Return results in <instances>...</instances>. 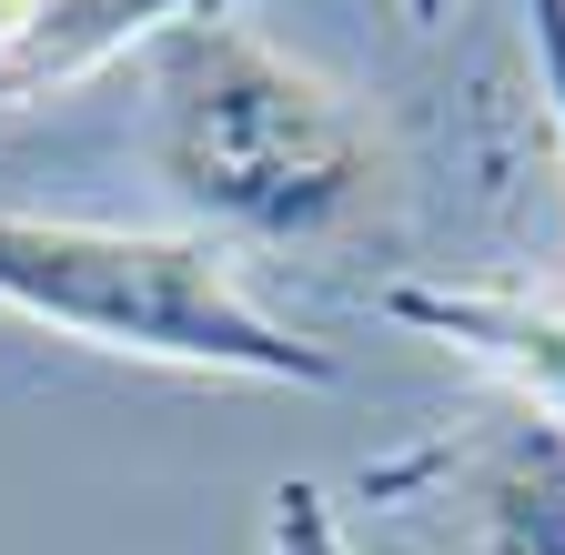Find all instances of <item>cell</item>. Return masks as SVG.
Returning <instances> with one entry per match:
<instances>
[{"label":"cell","instance_id":"obj_5","mask_svg":"<svg viewBox=\"0 0 565 555\" xmlns=\"http://www.w3.org/2000/svg\"><path fill=\"white\" fill-rule=\"evenodd\" d=\"M273 555H353V535H343L323 484H282L273 495Z\"/></svg>","mask_w":565,"mask_h":555},{"label":"cell","instance_id":"obj_4","mask_svg":"<svg viewBox=\"0 0 565 555\" xmlns=\"http://www.w3.org/2000/svg\"><path fill=\"white\" fill-rule=\"evenodd\" d=\"M475 555H565V425H515L475 455Z\"/></svg>","mask_w":565,"mask_h":555},{"label":"cell","instance_id":"obj_7","mask_svg":"<svg viewBox=\"0 0 565 555\" xmlns=\"http://www.w3.org/2000/svg\"><path fill=\"white\" fill-rule=\"evenodd\" d=\"M404 11H414V21H445V0H404Z\"/></svg>","mask_w":565,"mask_h":555},{"label":"cell","instance_id":"obj_1","mask_svg":"<svg viewBox=\"0 0 565 555\" xmlns=\"http://www.w3.org/2000/svg\"><path fill=\"white\" fill-rule=\"evenodd\" d=\"M162 72V172L223 223L313 233L374 182V142L333 82L253 41L233 11H192L152 31Z\"/></svg>","mask_w":565,"mask_h":555},{"label":"cell","instance_id":"obj_3","mask_svg":"<svg viewBox=\"0 0 565 555\" xmlns=\"http://www.w3.org/2000/svg\"><path fill=\"white\" fill-rule=\"evenodd\" d=\"M384 313L445 333L455 354L494 364L545 425H565V303H535V293H484V284H394Z\"/></svg>","mask_w":565,"mask_h":555},{"label":"cell","instance_id":"obj_2","mask_svg":"<svg viewBox=\"0 0 565 555\" xmlns=\"http://www.w3.org/2000/svg\"><path fill=\"white\" fill-rule=\"evenodd\" d=\"M0 303L82 333L102 354L253 374V384H333V354L273 323L243 273L192 233H121V223H31L0 213Z\"/></svg>","mask_w":565,"mask_h":555},{"label":"cell","instance_id":"obj_6","mask_svg":"<svg viewBox=\"0 0 565 555\" xmlns=\"http://www.w3.org/2000/svg\"><path fill=\"white\" fill-rule=\"evenodd\" d=\"M535 61H545V92H555V131H565V0H535Z\"/></svg>","mask_w":565,"mask_h":555}]
</instances>
